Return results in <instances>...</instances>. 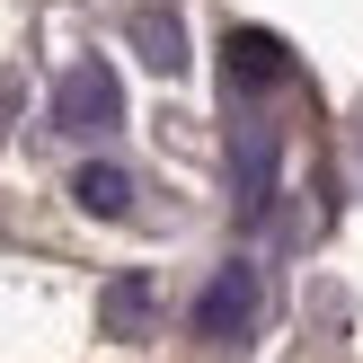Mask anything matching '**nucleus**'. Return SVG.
Instances as JSON below:
<instances>
[{
    "instance_id": "1",
    "label": "nucleus",
    "mask_w": 363,
    "mask_h": 363,
    "mask_svg": "<svg viewBox=\"0 0 363 363\" xmlns=\"http://www.w3.org/2000/svg\"><path fill=\"white\" fill-rule=\"evenodd\" d=\"M248 311H257V284H248L240 266H230V275H222V284L204 293V311H195V328H204V337H230V328H248Z\"/></svg>"
},
{
    "instance_id": "2",
    "label": "nucleus",
    "mask_w": 363,
    "mask_h": 363,
    "mask_svg": "<svg viewBox=\"0 0 363 363\" xmlns=\"http://www.w3.org/2000/svg\"><path fill=\"white\" fill-rule=\"evenodd\" d=\"M106 116H116V80H106V71H71L62 124H106Z\"/></svg>"
},
{
    "instance_id": "3",
    "label": "nucleus",
    "mask_w": 363,
    "mask_h": 363,
    "mask_svg": "<svg viewBox=\"0 0 363 363\" xmlns=\"http://www.w3.org/2000/svg\"><path fill=\"white\" fill-rule=\"evenodd\" d=\"M124 195H133L124 169H80V204H89V213H124Z\"/></svg>"
}]
</instances>
